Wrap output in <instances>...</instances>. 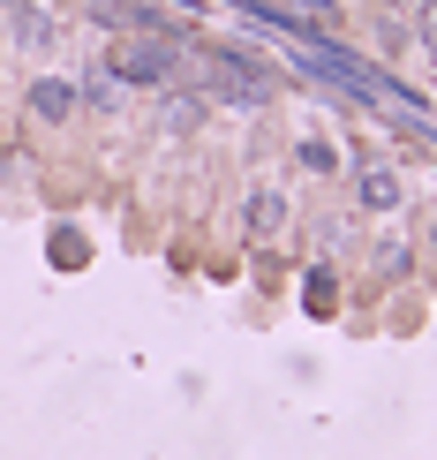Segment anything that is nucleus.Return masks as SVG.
<instances>
[{
    "mask_svg": "<svg viewBox=\"0 0 437 460\" xmlns=\"http://www.w3.org/2000/svg\"><path fill=\"white\" fill-rule=\"evenodd\" d=\"M174 68H181V46H174V38H159V31H136V38H121V46L106 53V75L144 84V91L174 84Z\"/></svg>",
    "mask_w": 437,
    "mask_h": 460,
    "instance_id": "2",
    "label": "nucleus"
},
{
    "mask_svg": "<svg viewBox=\"0 0 437 460\" xmlns=\"http://www.w3.org/2000/svg\"><path fill=\"white\" fill-rule=\"evenodd\" d=\"M354 197H363V212H392V204H400V174H392V166H363Z\"/></svg>",
    "mask_w": 437,
    "mask_h": 460,
    "instance_id": "4",
    "label": "nucleus"
},
{
    "mask_svg": "<svg viewBox=\"0 0 437 460\" xmlns=\"http://www.w3.org/2000/svg\"><path fill=\"white\" fill-rule=\"evenodd\" d=\"M294 159H302V166H310V174H332V166H339V151L310 137V144H302V151H294Z\"/></svg>",
    "mask_w": 437,
    "mask_h": 460,
    "instance_id": "7",
    "label": "nucleus"
},
{
    "mask_svg": "<svg viewBox=\"0 0 437 460\" xmlns=\"http://www.w3.org/2000/svg\"><path fill=\"white\" fill-rule=\"evenodd\" d=\"M75 257H83V242H75L68 226H61V234H53V264H75Z\"/></svg>",
    "mask_w": 437,
    "mask_h": 460,
    "instance_id": "10",
    "label": "nucleus"
},
{
    "mask_svg": "<svg viewBox=\"0 0 437 460\" xmlns=\"http://www.w3.org/2000/svg\"><path fill=\"white\" fill-rule=\"evenodd\" d=\"M279 226H287V197L279 189H257L249 197V234H279Z\"/></svg>",
    "mask_w": 437,
    "mask_h": 460,
    "instance_id": "5",
    "label": "nucleus"
},
{
    "mask_svg": "<svg viewBox=\"0 0 437 460\" xmlns=\"http://www.w3.org/2000/svg\"><path fill=\"white\" fill-rule=\"evenodd\" d=\"M332 295H339V287H332V272H310V310H317V317L332 310Z\"/></svg>",
    "mask_w": 437,
    "mask_h": 460,
    "instance_id": "8",
    "label": "nucleus"
},
{
    "mask_svg": "<svg viewBox=\"0 0 437 460\" xmlns=\"http://www.w3.org/2000/svg\"><path fill=\"white\" fill-rule=\"evenodd\" d=\"M204 84H212V99L226 106H264L272 99V68L257 61V53H241V46H204Z\"/></svg>",
    "mask_w": 437,
    "mask_h": 460,
    "instance_id": "1",
    "label": "nucleus"
},
{
    "mask_svg": "<svg viewBox=\"0 0 437 460\" xmlns=\"http://www.w3.org/2000/svg\"><path fill=\"white\" fill-rule=\"evenodd\" d=\"M31 113H38V121H68V113H75V84H68V75H38V84H31Z\"/></svg>",
    "mask_w": 437,
    "mask_h": 460,
    "instance_id": "3",
    "label": "nucleus"
},
{
    "mask_svg": "<svg viewBox=\"0 0 437 460\" xmlns=\"http://www.w3.org/2000/svg\"><path fill=\"white\" fill-rule=\"evenodd\" d=\"M197 121H204V99H166V128H174V137L197 128Z\"/></svg>",
    "mask_w": 437,
    "mask_h": 460,
    "instance_id": "6",
    "label": "nucleus"
},
{
    "mask_svg": "<svg viewBox=\"0 0 437 460\" xmlns=\"http://www.w3.org/2000/svg\"><path fill=\"white\" fill-rule=\"evenodd\" d=\"M415 38L437 53V0H423V8H415Z\"/></svg>",
    "mask_w": 437,
    "mask_h": 460,
    "instance_id": "9",
    "label": "nucleus"
},
{
    "mask_svg": "<svg viewBox=\"0 0 437 460\" xmlns=\"http://www.w3.org/2000/svg\"><path fill=\"white\" fill-rule=\"evenodd\" d=\"M430 242H437V226H430Z\"/></svg>",
    "mask_w": 437,
    "mask_h": 460,
    "instance_id": "11",
    "label": "nucleus"
}]
</instances>
